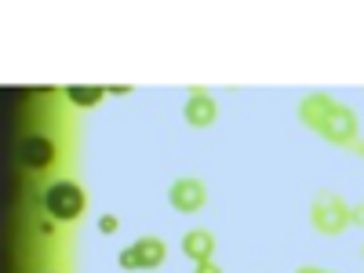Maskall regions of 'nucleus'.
<instances>
[{
    "mask_svg": "<svg viewBox=\"0 0 364 273\" xmlns=\"http://www.w3.org/2000/svg\"><path fill=\"white\" fill-rule=\"evenodd\" d=\"M182 113H186V124H190V128H211V124L219 120V102L211 99L204 87H193Z\"/></svg>",
    "mask_w": 364,
    "mask_h": 273,
    "instance_id": "nucleus-6",
    "label": "nucleus"
},
{
    "mask_svg": "<svg viewBox=\"0 0 364 273\" xmlns=\"http://www.w3.org/2000/svg\"><path fill=\"white\" fill-rule=\"evenodd\" d=\"M295 273H321L317 266H302V269H295Z\"/></svg>",
    "mask_w": 364,
    "mask_h": 273,
    "instance_id": "nucleus-15",
    "label": "nucleus"
},
{
    "mask_svg": "<svg viewBox=\"0 0 364 273\" xmlns=\"http://www.w3.org/2000/svg\"><path fill=\"white\" fill-rule=\"evenodd\" d=\"M350 223H360V226H364V204L350 208Z\"/></svg>",
    "mask_w": 364,
    "mask_h": 273,
    "instance_id": "nucleus-12",
    "label": "nucleus"
},
{
    "mask_svg": "<svg viewBox=\"0 0 364 273\" xmlns=\"http://www.w3.org/2000/svg\"><path fill=\"white\" fill-rule=\"evenodd\" d=\"M360 255H364V245H360Z\"/></svg>",
    "mask_w": 364,
    "mask_h": 273,
    "instance_id": "nucleus-16",
    "label": "nucleus"
},
{
    "mask_svg": "<svg viewBox=\"0 0 364 273\" xmlns=\"http://www.w3.org/2000/svg\"><path fill=\"white\" fill-rule=\"evenodd\" d=\"M211 252H215V233L211 230H190L182 237V255L193 259V262H208Z\"/></svg>",
    "mask_w": 364,
    "mask_h": 273,
    "instance_id": "nucleus-8",
    "label": "nucleus"
},
{
    "mask_svg": "<svg viewBox=\"0 0 364 273\" xmlns=\"http://www.w3.org/2000/svg\"><path fill=\"white\" fill-rule=\"evenodd\" d=\"M321 273H331V269H321Z\"/></svg>",
    "mask_w": 364,
    "mask_h": 273,
    "instance_id": "nucleus-17",
    "label": "nucleus"
},
{
    "mask_svg": "<svg viewBox=\"0 0 364 273\" xmlns=\"http://www.w3.org/2000/svg\"><path fill=\"white\" fill-rule=\"evenodd\" d=\"M197 273H223V269H219V262L208 259V262H197Z\"/></svg>",
    "mask_w": 364,
    "mask_h": 273,
    "instance_id": "nucleus-11",
    "label": "nucleus"
},
{
    "mask_svg": "<svg viewBox=\"0 0 364 273\" xmlns=\"http://www.w3.org/2000/svg\"><path fill=\"white\" fill-rule=\"evenodd\" d=\"M299 120L306 128H314L321 139L336 142V146H350L357 139V113L328 95H306L299 102Z\"/></svg>",
    "mask_w": 364,
    "mask_h": 273,
    "instance_id": "nucleus-1",
    "label": "nucleus"
},
{
    "mask_svg": "<svg viewBox=\"0 0 364 273\" xmlns=\"http://www.w3.org/2000/svg\"><path fill=\"white\" fill-rule=\"evenodd\" d=\"M84 208H87V197L70 178H58V182H51V186L44 190V211L55 223H77L84 215Z\"/></svg>",
    "mask_w": 364,
    "mask_h": 273,
    "instance_id": "nucleus-2",
    "label": "nucleus"
},
{
    "mask_svg": "<svg viewBox=\"0 0 364 273\" xmlns=\"http://www.w3.org/2000/svg\"><path fill=\"white\" fill-rule=\"evenodd\" d=\"M310 215H314V226L328 237H336L350 226V204L343 197H336L331 190H321L314 197V208H310Z\"/></svg>",
    "mask_w": 364,
    "mask_h": 273,
    "instance_id": "nucleus-3",
    "label": "nucleus"
},
{
    "mask_svg": "<svg viewBox=\"0 0 364 273\" xmlns=\"http://www.w3.org/2000/svg\"><path fill=\"white\" fill-rule=\"evenodd\" d=\"M37 230H41L44 237H51V233H55V223H51V219H41V223H37Z\"/></svg>",
    "mask_w": 364,
    "mask_h": 273,
    "instance_id": "nucleus-13",
    "label": "nucleus"
},
{
    "mask_svg": "<svg viewBox=\"0 0 364 273\" xmlns=\"http://www.w3.org/2000/svg\"><path fill=\"white\" fill-rule=\"evenodd\" d=\"M168 259V248H164V240L161 237H139L132 248L120 252V269H157L161 262Z\"/></svg>",
    "mask_w": 364,
    "mask_h": 273,
    "instance_id": "nucleus-4",
    "label": "nucleus"
},
{
    "mask_svg": "<svg viewBox=\"0 0 364 273\" xmlns=\"http://www.w3.org/2000/svg\"><path fill=\"white\" fill-rule=\"evenodd\" d=\"M18 157H22L26 168L44 171V168L55 164V142H51L48 135H29V139L22 142V149H18Z\"/></svg>",
    "mask_w": 364,
    "mask_h": 273,
    "instance_id": "nucleus-7",
    "label": "nucleus"
},
{
    "mask_svg": "<svg viewBox=\"0 0 364 273\" xmlns=\"http://www.w3.org/2000/svg\"><path fill=\"white\" fill-rule=\"evenodd\" d=\"M99 230H102V233H117V230H120V219H117V215H102V219H99Z\"/></svg>",
    "mask_w": 364,
    "mask_h": 273,
    "instance_id": "nucleus-10",
    "label": "nucleus"
},
{
    "mask_svg": "<svg viewBox=\"0 0 364 273\" xmlns=\"http://www.w3.org/2000/svg\"><path fill=\"white\" fill-rule=\"evenodd\" d=\"M66 102L77 106V109H87V106H99L106 95H109V87H95V84H70L66 91Z\"/></svg>",
    "mask_w": 364,
    "mask_h": 273,
    "instance_id": "nucleus-9",
    "label": "nucleus"
},
{
    "mask_svg": "<svg viewBox=\"0 0 364 273\" xmlns=\"http://www.w3.org/2000/svg\"><path fill=\"white\" fill-rule=\"evenodd\" d=\"M128 91H132L128 84H113V87H109V95H128Z\"/></svg>",
    "mask_w": 364,
    "mask_h": 273,
    "instance_id": "nucleus-14",
    "label": "nucleus"
},
{
    "mask_svg": "<svg viewBox=\"0 0 364 273\" xmlns=\"http://www.w3.org/2000/svg\"><path fill=\"white\" fill-rule=\"evenodd\" d=\"M171 208L182 211V215H193V211L204 208L208 200V190H204V182L200 178H175L171 182V193H168Z\"/></svg>",
    "mask_w": 364,
    "mask_h": 273,
    "instance_id": "nucleus-5",
    "label": "nucleus"
}]
</instances>
